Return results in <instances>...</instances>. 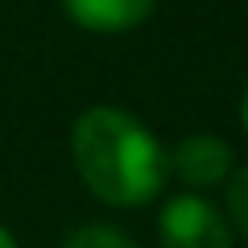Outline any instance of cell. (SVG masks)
I'll use <instances>...</instances> for the list:
<instances>
[{"label": "cell", "instance_id": "obj_1", "mask_svg": "<svg viewBox=\"0 0 248 248\" xmlns=\"http://www.w3.org/2000/svg\"><path fill=\"white\" fill-rule=\"evenodd\" d=\"M75 166L91 195L112 207H141L166 182V153L145 124L120 108H87L75 120Z\"/></svg>", "mask_w": 248, "mask_h": 248}, {"label": "cell", "instance_id": "obj_2", "mask_svg": "<svg viewBox=\"0 0 248 248\" xmlns=\"http://www.w3.org/2000/svg\"><path fill=\"white\" fill-rule=\"evenodd\" d=\"M161 248H232V228L207 199L178 195L161 207Z\"/></svg>", "mask_w": 248, "mask_h": 248}, {"label": "cell", "instance_id": "obj_3", "mask_svg": "<svg viewBox=\"0 0 248 248\" xmlns=\"http://www.w3.org/2000/svg\"><path fill=\"white\" fill-rule=\"evenodd\" d=\"M166 166L190 186H215V182H223V174L232 170V149L211 133H195L170 153Z\"/></svg>", "mask_w": 248, "mask_h": 248}, {"label": "cell", "instance_id": "obj_4", "mask_svg": "<svg viewBox=\"0 0 248 248\" xmlns=\"http://www.w3.org/2000/svg\"><path fill=\"white\" fill-rule=\"evenodd\" d=\"M153 4H157V0H66V13H71L83 29L120 33V29L141 25L153 13Z\"/></svg>", "mask_w": 248, "mask_h": 248}, {"label": "cell", "instance_id": "obj_5", "mask_svg": "<svg viewBox=\"0 0 248 248\" xmlns=\"http://www.w3.org/2000/svg\"><path fill=\"white\" fill-rule=\"evenodd\" d=\"M62 248H137V244L124 236V232H116V228H104V223H87V228H79Z\"/></svg>", "mask_w": 248, "mask_h": 248}, {"label": "cell", "instance_id": "obj_6", "mask_svg": "<svg viewBox=\"0 0 248 248\" xmlns=\"http://www.w3.org/2000/svg\"><path fill=\"white\" fill-rule=\"evenodd\" d=\"M228 207H232V219H236L240 236L248 240V166L232 178V186H228Z\"/></svg>", "mask_w": 248, "mask_h": 248}, {"label": "cell", "instance_id": "obj_7", "mask_svg": "<svg viewBox=\"0 0 248 248\" xmlns=\"http://www.w3.org/2000/svg\"><path fill=\"white\" fill-rule=\"evenodd\" d=\"M0 248H17V240L9 236V228H0Z\"/></svg>", "mask_w": 248, "mask_h": 248}, {"label": "cell", "instance_id": "obj_8", "mask_svg": "<svg viewBox=\"0 0 248 248\" xmlns=\"http://www.w3.org/2000/svg\"><path fill=\"white\" fill-rule=\"evenodd\" d=\"M244 128H248V95H244Z\"/></svg>", "mask_w": 248, "mask_h": 248}]
</instances>
